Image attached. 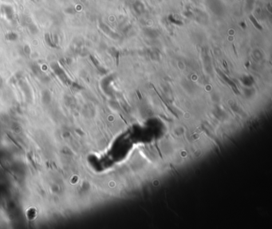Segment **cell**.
<instances>
[{"instance_id": "cell-1", "label": "cell", "mask_w": 272, "mask_h": 229, "mask_svg": "<svg viewBox=\"0 0 272 229\" xmlns=\"http://www.w3.org/2000/svg\"><path fill=\"white\" fill-rule=\"evenodd\" d=\"M1 11L7 20H12L15 17V11L10 5H3L1 6Z\"/></svg>"}, {"instance_id": "cell-2", "label": "cell", "mask_w": 272, "mask_h": 229, "mask_svg": "<svg viewBox=\"0 0 272 229\" xmlns=\"http://www.w3.org/2000/svg\"><path fill=\"white\" fill-rule=\"evenodd\" d=\"M18 38H19L18 35L14 32H8L6 35V39L9 41H16L18 39Z\"/></svg>"}, {"instance_id": "cell-3", "label": "cell", "mask_w": 272, "mask_h": 229, "mask_svg": "<svg viewBox=\"0 0 272 229\" xmlns=\"http://www.w3.org/2000/svg\"><path fill=\"white\" fill-rule=\"evenodd\" d=\"M28 29L31 32V34H37L38 32V29L37 26L34 24V22H31L28 24Z\"/></svg>"}, {"instance_id": "cell-4", "label": "cell", "mask_w": 272, "mask_h": 229, "mask_svg": "<svg viewBox=\"0 0 272 229\" xmlns=\"http://www.w3.org/2000/svg\"><path fill=\"white\" fill-rule=\"evenodd\" d=\"M65 12L67 13V14H70V15H74V13H76V10L74 9V7L70 6V7L65 10Z\"/></svg>"}]
</instances>
